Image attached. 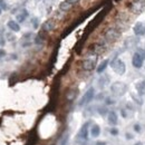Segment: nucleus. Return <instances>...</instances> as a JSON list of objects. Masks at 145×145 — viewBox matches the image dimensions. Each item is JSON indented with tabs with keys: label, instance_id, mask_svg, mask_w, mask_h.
<instances>
[{
	"label": "nucleus",
	"instance_id": "13",
	"mask_svg": "<svg viewBox=\"0 0 145 145\" xmlns=\"http://www.w3.org/2000/svg\"><path fill=\"white\" fill-rule=\"evenodd\" d=\"M7 25H8L9 29L12 30V31H15V32H18L19 30H20V26H19V23L15 20H9Z\"/></svg>",
	"mask_w": 145,
	"mask_h": 145
},
{
	"label": "nucleus",
	"instance_id": "24",
	"mask_svg": "<svg viewBox=\"0 0 145 145\" xmlns=\"http://www.w3.org/2000/svg\"><path fill=\"white\" fill-rule=\"evenodd\" d=\"M105 104L106 105H113V104H115V101L112 99L111 97H107V98L105 99Z\"/></svg>",
	"mask_w": 145,
	"mask_h": 145
},
{
	"label": "nucleus",
	"instance_id": "32",
	"mask_svg": "<svg viewBox=\"0 0 145 145\" xmlns=\"http://www.w3.org/2000/svg\"><path fill=\"white\" fill-rule=\"evenodd\" d=\"M121 113H122V115H123V117H126V112H125V109H122V111H121Z\"/></svg>",
	"mask_w": 145,
	"mask_h": 145
},
{
	"label": "nucleus",
	"instance_id": "5",
	"mask_svg": "<svg viewBox=\"0 0 145 145\" xmlns=\"http://www.w3.org/2000/svg\"><path fill=\"white\" fill-rule=\"evenodd\" d=\"M95 97V89L93 88V87H91V88L88 89L86 93L84 94V96H83V98L80 99L79 102V105L83 106V105H87L88 103H91V102L93 101V98Z\"/></svg>",
	"mask_w": 145,
	"mask_h": 145
},
{
	"label": "nucleus",
	"instance_id": "16",
	"mask_svg": "<svg viewBox=\"0 0 145 145\" xmlns=\"http://www.w3.org/2000/svg\"><path fill=\"white\" fill-rule=\"evenodd\" d=\"M28 15H29V13H28V11L26 10V9H22V10L20 11V13L17 15V21H18V22H23V21H25V19L28 17Z\"/></svg>",
	"mask_w": 145,
	"mask_h": 145
},
{
	"label": "nucleus",
	"instance_id": "12",
	"mask_svg": "<svg viewBox=\"0 0 145 145\" xmlns=\"http://www.w3.org/2000/svg\"><path fill=\"white\" fill-rule=\"evenodd\" d=\"M107 120H108V123L111 125H116L117 124V114L115 112H108V116H107Z\"/></svg>",
	"mask_w": 145,
	"mask_h": 145
},
{
	"label": "nucleus",
	"instance_id": "23",
	"mask_svg": "<svg viewBox=\"0 0 145 145\" xmlns=\"http://www.w3.org/2000/svg\"><path fill=\"white\" fill-rule=\"evenodd\" d=\"M98 112H99V114H101L102 116H104V115H106V113H107V108H106V107H99Z\"/></svg>",
	"mask_w": 145,
	"mask_h": 145
},
{
	"label": "nucleus",
	"instance_id": "26",
	"mask_svg": "<svg viewBox=\"0 0 145 145\" xmlns=\"http://www.w3.org/2000/svg\"><path fill=\"white\" fill-rule=\"evenodd\" d=\"M31 22H32V25H34L35 29H36V28H38V19L37 18H32L31 19Z\"/></svg>",
	"mask_w": 145,
	"mask_h": 145
},
{
	"label": "nucleus",
	"instance_id": "34",
	"mask_svg": "<svg viewBox=\"0 0 145 145\" xmlns=\"http://www.w3.org/2000/svg\"><path fill=\"white\" fill-rule=\"evenodd\" d=\"M96 145H106L105 142H97Z\"/></svg>",
	"mask_w": 145,
	"mask_h": 145
},
{
	"label": "nucleus",
	"instance_id": "3",
	"mask_svg": "<svg viewBox=\"0 0 145 145\" xmlns=\"http://www.w3.org/2000/svg\"><path fill=\"white\" fill-rule=\"evenodd\" d=\"M121 36V31L117 29V28H108L105 31V39L107 41H116V40L120 38Z\"/></svg>",
	"mask_w": 145,
	"mask_h": 145
},
{
	"label": "nucleus",
	"instance_id": "2",
	"mask_svg": "<svg viewBox=\"0 0 145 145\" xmlns=\"http://www.w3.org/2000/svg\"><path fill=\"white\" fill-rule=\"evenodd\" d=\"M111 91L113 94L117 95V96H123L127 92V86H126V84H124L122 82H115L112 84Z\"/></svg>",
	"mask_w": 145,
	"mask_h": 145
},
{
	"label": "nucleus",
	"instance_id": "20",
	"mask_svg": "<svg viewBox=\"0 0 145 145\" xmlns=\"http://www.w3.org/2000/svg\"><path fill=\"white\" fill-rule=\"evenodd\" d=\"M77 94H78V89H76V88L70 89V91L67 93V99H68V101H73Z\"/></svg>",
	"mask_w": 145,
	"mask_h": 145
},
{
	"label": "nucleus",
	"instance_id": "17",
	"mask_svg": "<svg viewBox=\"0 0 145 145\" xmlns=\"http://www.w3.org/2000/svg\"><path fill=\"white\" fill-rule=\"evenodd\" d=\"M136 89L139 92V95H144L145 94V80L139 82L136 84Z\"/></svg>",
	"mask_w": 145,
	"mask_h": 145
},
{
	"label": "nucleus",
	"instance_id": "9",
	"mask_svg": "<svg viewBox=\"0 0 145 145\" xmlns=\"http://www.w3.org/2000/svg\"><path fill=\"white\" fill-rule=\"evenodd\" d=\"M133 31L136 36H143V35H145V25L143 22H137L133 27Z\"/></svg>",
	"mask_w": 145,
	"mask_h": 145
},
{
	"label": "nucleus",
	"instance_id": "31",
	"mask_svg": "<svg viewBox=\"0 0 145 145\" xmlns=\"http://www.w3.org/2000/svg\"><path fill=\"white\" fill-rule=\"evenodd\" d=\"M4 45V39L2 37H0V46H3Z\"/></svg>",
	"mask_w": 145,
	"mask_h": 145
},
{
	"label": "nucleus",
	"instance_id": "10",
	"mask_svg": "<svg viewBox=\"0 0 145 145\" xmlns=\"http://www.w3.org/2000/svg\"><path fill=\"white\" fill-rule=\"evenodd\" d=\"M92 51L95 55H99V54L104 53L105 51V45L103 42H96V44H94L92 46Z\"/></svg>",
	"mask_w": 145,
	"mask_h": 145
},
{
	"label": "nucleus",
	"instance_id": "14",
	"mask_svg": "<svg viewBox=\"0 0 145 145\" xmlns=\"http://www.w3.org/2000/svg\"><path fill=\"white\" fill-rule=\"evenodd\" d=\"M99 134H101V127H99L97 124H94L92 126V128H91V135H92V137L96 139V137L99 136Z\"/></svg>",
	"mask_w": 145,
	"mask_h": 145
},
{
	"label": "nucleus",
	"instance_id": "8",
	"mask_svg": "<svg viewBox=\"0 0 145 145\" xmlns=\"http://www.w3.org/2000/svg\"><path fill=\"white\" fill-rule=\"evenodd\" d=\"M89 125H91V122H86L84 125L82 126V128H80V131L78 132V134H77V137L78 139H80V140H85L86 141L87 139H88V127H89Z\"/></svg>",
	"mask_w": 145,
	"mask_h": 145
},
{
	"label": "nucleus",
	"instance_id": "27",
	"mask_svg": "<svg viewBox=\"0 0 145 145\" xmlns=\"http://www.w3.org/2000/svg\"><path fill=\"white\" fill-rule=\"evenodd\" d=\"M41 42H42V38L40 35H38L36 37V39H35V44H41Z\"/></svg>",
	"mask_w": 145,
	"mask_h": 145
},
{
	"label": "nucleus",
	"instance_id": "22",
	"mask_svg": "<svg viewBox=\"0 0 145 145\" xmlns=\"http://www.w3.org/2000/svg\"><path fill=\"white\" fill-rule=\"evenodd\" d=\"M68 139H69V136H68V134H66L65 136L61 139L60 141V145H68Z\"/></svg>",
	"mask_w": 145,
	"mask_h": 145
},
{
	"label": "nucleus",
	"instance_id": "35",
	"mask_svg": "<svg viewBox=\"0 0 145 145\" xmlns=\"http://www.w3.org/2000/svg\"><path fill=\"white\" fill-rule=\"evenodd\" d=\"M135 145H142V143H136Z\"/></svg>",
	"mask_w": 145,
	"mask_h": 145
},
{
	"label": "nucleus",
	"instance_id": "6",
	"mask_svg": "<svg viewBox=\"0 0 145 145\" xmlns=\"http://www.w3.org/2000/svg\"><path fill=\"white\" fill-rule=\"evenodd\" d=\"M96 67V57L94 58H86L82 61V68L86 72H91Z\"/></svg>",
	"mask_w": 145,
	"mask_h": 145
},
{
	"label": "nucleus",
	"instance_id": "7",
	"mask_svg": "<svg viewBox=\"0 0 145 145\" xmlns=\"http://www.w3.org/2000/svg\"><path fill=\"white\" fill-rule=\"evenodd\" d=\"M144 59H145V57L143 56V55H141L140 53H137V51H136V53L133 55V57H132V65L134 66L135 68L140 69V68L143 67Z\"/></svg>",
	"mask_w": 145,
	"mask_h": 145
},
{
	"label": "nucleus",
	"instance_id": "4",
	"mask_svg": "<svg viewBox=\"0 0 145 145\" xmlns=\"http://www.w3.org/2000/svg\"><path fill=\"white\" fill-rule=\"evenodd\" d=\"M145 7V2L144 0H134V1L131 3V7H130V10L132 13H135V15H139L143 11Z\"/></svg>",
	"mask_w": 145,
	"mask_h": 145
},
{
	"label": "nucleus",
	"instance_id": "21",
	"mask_svg": "<svg viewBox=\"0 0 145 145\" xmlns=\"http://www.w3.org/2000/svg\"><path fill=\"white\" fill-rule=\"evenodd\" d=\"M7 8H8V4H7L6 0H0V9L1 10H7Z\"/></svg>",
	"mask_w": 145,
	"mask_h": 145
},
{
	"label": "nucleus",
	"instance_id": "28",
	"mask_svg": "<svg viewBox=\"0 0 145 145\" xmlns=\"http://www.w3.org/2000/svg\"><path fill=\"white\" fill-rule=\"evenodd\" d=\"M134 130L136 133H140L141 132V126H140V124H135L134 125Z\"/></svg>",
	"mask_w": 145,
	"mask_h": 145
},
{
	"label": "nucleus",
	"instance_id": "30",
	"mask_svg": "<svg viewBox=\"0 0 145 145\" xmlns=\"http://www.w3.org/2000/svg\"><path fill=\"white\" fill-rule=\"evenodd\" d=\"M4 55H6V51L3 49H0V57H3Z\"/></svg>",
	"mask_w": 145,
	"mask_h": 145
},
{
	"label": "nucleus",
	"instance_id": "19",
	"mask_svg": "<svg viewBox=\"0 0 145 145\" xmlns=\"http://www.w3.org/2000/svg\"><path fill=\"white\" fill-rule=\"evenodd\" d=\"M70 8H72V4L68 3L66 0L63 2H60V4H59V9H60L61 11H68Z\"/></svg>",
	"mask_w": 145,
	"mask_h": 145
},
{
	"label": "nucleus",
	"instance_id": "25",
	"mask_svg": "<svg viewBox=\"0 0 145 145\" xmlns=\"http://www.w3.org/2000/svg\"><path fill=\"white\" fill-rule=\"evenodd\" d=\"M109 133H111L112 135H114V136H116V135H118V130L116 127H112L111 130H109Z\"/></svg>",
	"mask_w": 145,
	"mask_h": 145
},
{
	"label": "nucleus",
	"instance_id": "29",
	"mask_svg": "<svg viewBox=\"0 0 145 145\" xmlns=\"http://www.w3.org/2000/svg\"><path fill=\"white\" fill-rule=\"evenodd\" d=\"M66 1L68 2V3H70L73 6V4H75V3H77L78 1H79V0H66Z\"/></svg>",
	"mask_w": 145,
	"mask_h": 145
},
{
	"label": "nucleus",
	"instance_id": "18",
	"mask_svg": "<svg viewBox=\"0 0 145 145\" xmlns=\"http://www.w3.org/2000/svg\"><path fill=\"white\" fill-rule=\"evenodd\" d=\"M107 65H108V59H105V60H104V61H102V63L99 64V66H98V67H97L96 72L98 73V74H102V73L104 72V70L106 69Z\"/></svg>",
	"mask_w": 145,
	"mask_h": 145
},
{
	"label": "nucleus",
	"instance_id": "11",
	"mask_svg": "<svg viewBox=\"0 0 145 145\" xmlns=\"http://www.w3.org/2000/svg\"><path fill=\"white\" fill-rule=\"evenodd\" d=\"M55 26H56V23H55V21L53 19H49V20L45 21L44 25H42V29L45 30V31H51V30L55 29Z\"/></svg>",
	"mask_w": 145,
	"mask_h": 145
},
{
	"label": "nucleus",
	"instance_id": "15",
	"mask_svg": "<svg viewBox=\"0 0 145 145\" xmlns=\"http://www.w3.org/2000/svg\"><path fill=\"white\" fill-rule=\"evenodd\" d=\"M108 83H109V77L107 75H104L98 79V86L101 87V88H104Z\"/></svg>",
	"mask_w": 145,
	"mask_h": 145
},
{
	"label": "nucleus",
	"instance_id": "1",
	"mask_svg": "<svg viewBox=\"0 0 145 145\" xmlns=\"http://www.w3.org/2000/svg\"><path fill=\"white\" fill-rule=\"evenodd\" d=\"M111 67L117 75H121V76L124 75L125 72H126V65H125L124 61L120 58H114L113 60L111 61Z\"/></svg>",
	"mask_w": 145,
	"mask_h": 145
},
{
	"label": "nucleus",
	"instance_id": "33",
	"mask_svg": "<svg viewBox=\"0 0 145 145\" xmlns=\"http://www.w3.org/2000/svg\"><path fill=\"white\" fill-rule=\"evenodd\" d=\"M126 139H127V140H131V139H133V135H131L130 133H126Z\"/></svg>",
	"mask_w": 145,
	"mask_h": 145
}]
</instances>
